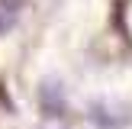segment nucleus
Masks as SVG:
<instances>
[{
  "instance_id": "f257e3e1",
  "label": "nucleus",
  "mask_w": 132,
  "mask_h": 129,
  "mask_svg": "<svg viewBox=\"0 0 132 129\" xmlns=\"http://www.w3.org/2000/svg\"><path fill=\"white\" fill-rule=\"evenodd\" d=\"M23 6H26V0H0V36H6L19 23Z\"/></svg>"
}]
</instances>
